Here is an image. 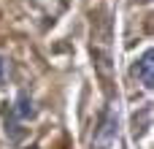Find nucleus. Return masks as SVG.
<instances>
[{
  "label": "nucleus",
  "mask_w": 154,
  "mask_h": 149,
  "mask_svg": "<svg viewBox=\"0 0 154 149\" xmlns=\"http://www.w3.org/2000/svg\"><path fill=\"white\" fill-rule=\"evenodd\" d=\"M14 114H16L19 119H32V117H35V106H32V100H30V95H27V92H19Z\"/></svg>",
  "instance_id": "3"
},
{
  "label": "nucleus",
  "mask_w": 154,
  "mask_h": 149,
  "mask_svg": "<svg viewBox=\"0 0 154 149\" xmlns=\"http://www.w3.org/2000/svg\"><path fill=\"white\" fill-rule=\"evenodd\" d=\"M8 81V60L5 57H0V87Z\"/></svg>",
  "instance_id": "4"
},
{
  "label": "nucleus",
  "mask_w": 154,
  "mask_h": 149,
  "mask_svg": "<svg viewBox=\"0 0 154 149\" xmlns=\"http://www.w3.org/2000/svg\"><path fill=\"white\" fill-rule=\"evenodd\" d=\"M133 73L141 79V84H143L146 90H152V87H154V52H152V49L143 52V57L135 62Z\"/></svg>",
  "instance_id": "2"
},
{
  "label": "nucleus",
  "mask_w": 154,
  "mask_h": 149,
  "mask_svg": "<svg viewBox=\"0 0 154 149\" xmlns=\"http://www.w3.org/2000/svg\"><path fill=\"white\" fill-rule=\"evenodd\" d=\"M116 133H119V106L111 103L100 119V128L95 130V138H92V149H108L116 141Z\"/></svg>",
  "instance_id": "1"
}]
</instances>
